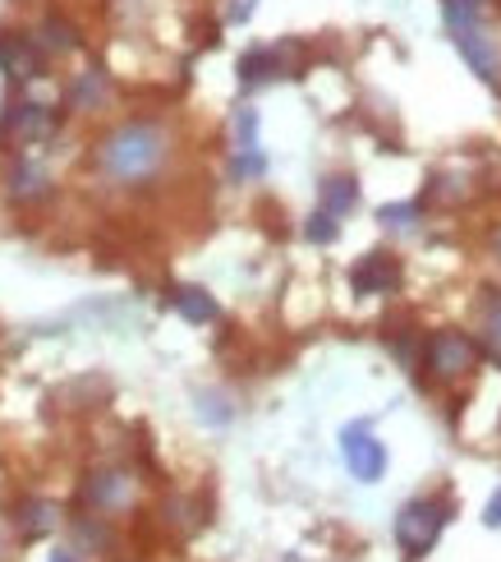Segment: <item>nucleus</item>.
Instances as JSON below:
<instances>
[{
  "label": "nucleus",
  "mask_w": 501,
  "mask_h": 562,
  "mask_svg": "<svg viewBox=\"0 0 501 562\" xmlns=\"http://www.w3.org/2000/svg\"><path fill=\"white\" fill-rule=\"evenodd\" d=\"M42 69H46V56L33 37L0 33V75L14 83H33V79H42Z\"/></svg>",
  "instance_id": "5"
},
{
  "label": "nucleus",
  "mask_w": 501,
  "mask_h": 562,
  "mask_svg": "<svg viewBox=\"0 0 501 562\" xmlns=\"http://www.w3.org/2000/svg\"><path fill=\"white\" fill-rule=\"evenodd\" d=\"M497 254H501V231H497Z\"/></svg>",
  "instance_id": "27"
},
{
  "label": "nucleus",
  "mask_w": 501,
  "mask_h": 562,
  "mask_svg": "<svg viewBox=\"0 0 501 562\" xmlns=\"http://www.w3.org/2000/svg\"><path fill=\"white\" fill-rule=\"evenodd\" d=\"M442 19H446V29L456 33L465 23L479 19V0H442Z\"/></svg>",
  "instance_id": "17"
},
{
  "label": "nucleus",
  "mask_w": 501,
  "mask_h": 562,
  "mask_svg": "<svg viewBox=\"0 0 501 562\" xmlns=\"http://www.w3.org/2000/svg\"><path fill=\"white\" fill-rule=\"evenodd\" d=\"M304 236L314 240V245H331V240L341 236V226H337V217H331V213H322V207H318V213L304 222Z\"/></svg>",
  "instance_id": "18"
},
{
  "label": "nucleus",
  "mask_w": 501,
  "mask_h": 562,
  "mask_svg": "<svg viewBox=\"0 0 501 562\" xmlns=\"http://www.w3.org/2000/svg\"><path fill=\"white\" fill-rule=\"evenodd\" d=\"M285 56H291V46H253V52L240 60V79L253 88V83H267V79L291 75Z\"/></svg>",
  "instance_id": "11"
},
{
  "label": "nucleus",
  "mask_w": 501,
  "mask_h": 562,
  "mask_svg": "<svg viewBox=\"0 0 501 562\" xmlns=\"http://www.w3.org/2000/svg\"><path fill=\"white\" fill-rule=\"evenodd\" d=\"M249 14H253V0H235V5H230V19L235 23H244Z\"/></svg>",
  "instance_id": "25"
},
{
  "label": "nucleus",
  "mask_w": 501,
  "mask_h": 562,
  "mask_svg": "<svg viewBox=\"0 0 501 562\" xmlns=\"http://www.w3.org/2000/svg\"><path fill=\"white\" fill-rule=\"evenodd\" d=\"M52 562H75V558H69V553H56V558H52Z\"/></svg>",
  "instance_id": "26"
},
{
  "label": "nucleus",
  "mask_w": 501,
  "mask_h": 562,
  "mask_svg": "<svg viewBox=\"0 0 501 562\" xmlns=\"http://www.w3.org/2000/svg\"><path fill=\"white\" fill-rule=\"evenodd\" d=\"M451 37H456L460 56L474 65V75H479V79H497V75H501V52H497V37L483 29V19L465 23V29H456Z\"/></svg>",
  "instance_id": "6"
},
{
  "label": "nucleus",
  "mask_w": 501,
  "mask_h": 562,
  "mask_svg": "<svg viewBox=\"0 0 501 562\" xmlns=\"http://www.w3.org/2000/svg\"><path fill=\"white\" fill-rule=\"evenodd\" d=\"M341 457H345V465H350V475L364 480V484L382 480V471H387V448H382V442H377L364 425H350V429L341 434Z\"/></svg>",
  "instance_id": "4"
},
{
  "label": "nucleus",
  "mask_w": 501,
  "mask_h": 562,
  "mask_svg": "<svg viewBox=\"0 0 501 562\" xmlns=\"http://www.w3.org/2000/svg\"><path fill=\"white\" fill-rule=\"evenodd\" d=\"M235 134H240V148H258V115L249 106H240V115H235Z\"/></svg>",
  "instance_id": "22"
},
{
  "label": "nucleus",
  "mask_w": 501,
  "mask_h": 562,
  "mask_svg": "<svg viewBox=\"0 0 501 562\" xmlns=\"http://www.w3.org/2000/svg\"><path fill=\"white\" fill-rule=\"evenodd\" d=\"M60 526V507L46 503V498H33L19 507V530L29 535V540H37V535H52Z\"/></svg>",
  "instance_id": "16"
},
{
  "label": "nucleus",
  "mask_w": 501,
  "mask_h": 562,
  "mask_svg": "<svg viewBox=\"0 0 501 562\" xmlns=\"http://www.w3.org/2000/svg\"><path fill=\"white\" fill-rule=\"evenodd\" d=\"M483 521L497 530L501 526V488H497V494H492V503H488V512H483Z\"/></svg>",
  "instance_id": "24"
},
{
  "label": "nucleus",
  "mask_w": 501,
  "mask_h": 562,
  "mask_svg": "<svg viewBox=\"0 0 501 562\" xmlns=\"http://www.w3.org/2000/svg\"><path fill=\"white\" fill-rule=\"evenodd\" d=\"M106 98H111V79L102 75V69H83V75L75 79V88H69V106L75 111H98Z\"/></svg>",
  "instance_id": "13"
},
{
  "label": "nucleus",
  "mask_w": 501,
  "mask_h": 562,
  "mask_svg": "<svg viewBox=\"0 0 501 562\" xmlns=\"http://www.w3.org/2000/svg\"><path fill=\"white\" fill-rule=\"evenodd\" d=\"M166 157H171V134H166L157 121H125L102 138L98 167L106 180L134 190V184H148L161 176Z\"/></svg>",
  "instance_id": "1"
},
{
  "label": "nucleus",
  "mask_w": 501,
  "mask_h": 562,
  "mask_svg": "<svg viewBox=\"0 0 501 562\" xmlns=\"http://www.w3.org/2000/svg\"><path fill=\"white\" fill-rule=\"evenodd\" d=\"M134 498V480L125 471H92L83 480V503L98 512H121Z\"/></svg>",
  "instance_id": "8"
},
{
  "label": "nucleus",
  "mask_w": 501,
  "mask_h": 562,
  "mask_svg": "<svg viewBox=\"0 0 501 562\" xmlns=\"http://www.w3.org/2000/svg\"><path fill=\"white\" fill-rule=\"evenodd\" d=\"M230 171L235 176H267V157H262L258 148H240V153H235V161H230Z\"/></svg>",
  "instance_id": "21"
},
{
  "label": "nucleus",
  "mask_w": 501,
  "mask_h": 562,
  "mask_svg": "<svg viewBox=\"0 0 501 562\" xmlns=\"http://www.w3.org/2000/svg\"><path fill=\"white\" fill-rule=\"evenodd\" d=\"M354 203H360V180H354V176L322 180V213L345 217V213H354Z\"/></svg>",
  "instance_id": "15"
},
{
  "label": "nucleus",
  "mask_w": 501,
  "mask_h": 562,
  "mask_svg": "<svg viewBox=\"0 0 501 562\" xmlns=\"http://www.w3.org/2000/svg\"><path fill=\"white\" fill-rule=\"evenodd\" d=\"M203 415L212 419V425H226L230 411H221V396H203Z\"/></svg>",
  "instance_id": "23"
},
{
  "label": "nucleus",
  "mask_w": 501,
  "mask_h": 562,
  "mask_svg": "<svg viewBox=\"0 0 501 562\" xmlns=\"http://www.w3.org/2000/svg\"><path fill=\"white\" fill-rule=\"evenodd\" d=\"M479 341H474L469 333H433L428 337V346H423V364H428V373H433L437 383H456V379H465V373L479 364Z\"/></svg>",
  "instance_id": "3"
},
{
  "label": "nucleus",
  "mask_w": 501,
  "mask_h": 562,
  "mask_svg": "<svg viewBox=\"0 0 501 562\" xmlns=\"http://www.w3.org/2000/svg\"><path fill=\"white\" fill-rule=\"evenodd\" d=\"M377 222L391 226V231H410L419 222V203H391V207H382Z\"/></svg>",
  "instance_id": "20"
},
{
  "label": "nucleus",
  "mask_w": 501,
  "mask_h": 562,
  "mask_svg": "<svg viewBox=\"0 0 501 562\" xmlns=\"http://www.w3.org/2000/svg\"><path fill=\"white\" fill-rule=\"evenodd\" d=\"M46 194H52V171H46L42 161H33V157H19L14 167H10V199L37 203Z\"/></svg>",
  "instance_id": "10"
},
{
  "label": "nucleus",
  "mask_w": 501,
  "mask_h": 562,
  "mask_svg": "<svg viewBox=\"0 0 501 562\" xmlns=\"http://www.w3.org/2000/svg\"><path fill=\"white\" fill-rule=\"evenodd\" d=\"M483 346H488V356L501 364V295L488 304V314H483Z\"/></svg>",
  "instance_id": "19"
},
{
  "label": "nucleus",
  "mask_w": 501,
  "mask_h": 562,
  "mask_svg": "<svg viewBox=\"0 0 501 562\" xmlns=\"http://www.w3.org/2000/svg\"><path fill=\"white\" fill-rule=\"evenodd\" d=\"M5 130L19 138V144H42V138L56 134V111H46L37 102H19L5 115Z\"/></svg>",
  "instance_id": "9"
},
{
  "label": "nucleus",
  "mask_w": 501,
  "mask_h": 562,
  "mask_svg": "<svg viewBox=\"0 0 501 562\" xmlns=\"http://www.w3.org/2000/svg\"><path fill=\"white\" fill-rule=\"evenodd\" d=\"M451 521V498H414L400 507L396 517V540L410 558H423L428 549L437 544V535Z\"/></svg>",
  "instance_id": "2"
},
{
  "label": "nucleus",
  "mask_w": 501,
  "mask_h": 562,
  "mask_svg": "<svg viewBox=\"0 0 501 562\" xmlns=\"http://www.w3.org/2000/svg\"><path fill=\"white\" fill-rule=\"evenodd\" d=\"M350 286H354V295H387V291L400 286V263L391 259V254L373 249L350 268Z\"/></svg>",
  "instance_id": "7"
},
{
  "label": "nucleus",
  "mask_w": 501,
  "mask_h": 562,
  "mask_svg": "<svg viewBox=\"0 0 501 562\" xmlns=\"http://www.w3.org/2000/svg\"><path fill=\"white\" fill-rule=\"evenodd\" d=\"M33 42L42 46V56H65V52H75V46H79V29L69 19H60V14H46L37 23V37Z\"/></svg>",
  "instance_id": "12"
},
{
  "label": "nucleus",
  "mask_w": 501,
  "mask_h": 562,
  "mask_svg": "<svg viewBox=\"0 0 501 562\" xmlns=\"http://www.w3.org/2000/svg\"><path fill=\"white\" fill-rule=\"evenodd\" d=\"M171 300H175V310H180V318H189V323H198V327H203V323H217V318H221V310H217V300H212V295H207L203 286H180V291H175Z\"/></svg>",
  "instance_id": "14"
}]
</instances>
